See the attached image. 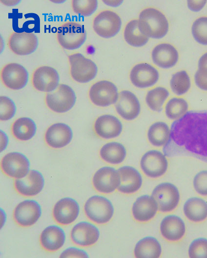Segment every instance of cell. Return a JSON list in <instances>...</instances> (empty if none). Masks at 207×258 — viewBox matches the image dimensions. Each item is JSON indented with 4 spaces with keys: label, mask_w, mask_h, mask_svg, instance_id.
Here are the masks:
<instances>
[{
    "label": "cell",
    "mask_w": 207,
    "mask_h": 258,
    "mask_svg": "<svg viewBox=\"0 0 207 258\" xmlns=\"http://www.w3.org/2000/svg\"><path fill=\"white\" fill-rule=\"evenodd\" d=\"M169 96V91L165 87L158 86L149 90L145 96L147 106L153 111L160 112Z\"/></svg>",
    "instance_id": "35"
},
{
    "label": "cell",
    "mask_w": 207,
    "mask_h": 258,
    "mask_svg": "<svg viewBox=\"0 0 207 258\" xmlns=\"http://www.w3.org/2000/svg\"><path fill=\"white\" fill-rule=\"evenodd\" d=\"M68 61L71 76L76 81L87 83L96 76L98 72L96 64L82 54L76 53L70 55Z\"/></svg>",
    "instance_id": "6"
},
{
    "label": "cell",
    "mask_w": 207,
    "mask_h": 258,
    "mask_svg": "<svg viewBox=\"0 0 207 258\" xmlns=\"http://www.w3.org/2000/svg\"><path fill=\"white\" fill-rule=\"evenodd\" d=\"M158 207L154 198L145 195L138 197L134 202L132 214L134 218L141 222H147L156 215Z\"/></svg>",
    "instance_id": "26"
},
{
    "label": "cell",
    "mask_w": 207,
    "mask_h": 258,
    "mask_svg": "<svg viewBox=\"0 0 207 258\" xmlns=\"http://www.w3.org/2000/svg\"><path fill=\"white\" fill-rule=\"evenodd\" d=\"M87 217L93 222L105 224L109 222L114 215L112 202L106 198L94 195L89 198L84 205Z\"/></svg>",
    "instance_id": "4"
},
{
    "label": "cell",
    "mask_w": 207,
    "mask_h": 258,
    "mask_svg": "<svg viewBox=\"0 0 207 258\" xmlns=\"http://www.w3.org/2000/svg\"><path fill=\"white\" fill-rule=\"evenodd\" d=\"M0 131L1 151H2L3 150L5 149L7 145V143H8V138L5 133L3 132L2 130H0Z\"/></svg>",
    "instance_id": "47"
},
{
    "label": "cell",
    "mask_w": 207,
    "mask_h": 258,
    "mask_svg": "<svg viewBox=\"0 0 207 258\" xmlns=\"http://www.w3.org/2000/svg\"><path fill=\"white\" fill-rule=\"evenodd\" d=\"M194 81L200 89L207 91V72L198 69L194 75Z\"/></svg>",
    "instance_id": "44"
},
{
    "label": "cell",
    "mask_w": 207,
    "mask_h": 258,
    "mask_svg": "<svg viewBox=\"0 0 207 258\" xmlns=\"http://www.w3.org/2000/svg\"><path fill=\"white\" fill-rule=\"evenodd\" d=\"M65 241V234L63 230L56 225L46 227L40 236L41 246L50 252L59 250L64 245Z\"/></svg>",
    "instance_id": "28"
},
{
    "label": "cell",
    "mask_w": 207,
    "mask_h": 258,
    "mask_svg": "<svg viewBox=\"0 0 207 258\" xmlns=\"http://www.w3.org/2000/svg\"><path fill=\"white\" fill-rule=\"evenodd\" d=\"M0 77L6 87L13 90H19L27 84L28 73L21 65L17 63H9L1 68Z\"/></svg>",
    "instance_id": "13"
},
{
    "label": "cell",
    "mask_w": 207,
    "mask_h": 258,
    "mask_svg": "<svg viewBox=\"0 0 207 258\" xmlns=\"http://www.w3.org/2000/svg\"><path fill=\"white\" fill-rule=\"evenodd\" d=\"M156 202L158 210L169 212L174 210L180 201L179 190L173 184L165 182L157 185L151 196Z\"/></svg>",
    "instance_id": "7"
},
{
    "label": "cell",
    "mask_w": 207,
    "mask_h": 258,
    "mask_svg": "<svg viewBox=\"0 0 207 258\" xmlns=\"http://www.w3.org/2000/svg\"><path fill=\"white\" fill-rule=\"evenodd\" d=\"M73 138L71 127L64 123H56L51 125L45 134V140L48 146L53 148H61L67 145Z\"/></svg>",
    "instance_id": "23"
},
{
    "label": "cell",
    "mask_w": 207,
    "mask_h": 258,
    "mask_svg": "<svg viewBox=\"0 0 207 258\" xmlns=\"http://www.w3.org/2000/svg\"><path fill=\"white\" fill-rule=\"evenodd\" d=\"M170 135V128L164 121H156L149 127L147 138L149 143L155 147L164 146L168 142Z\"/></svg>",
    "instance_id": "32"
},
{
    "label": "cell",
    "mask_w": 207,
    "mask_h": 258,
    "mask_svg": "<svg viewBox=\"0 0 207 258\" xmlns=\"http://www.w3.org/2000/svg\"><path fill=\"white\" fill-rule=\"evenodd\" d=\"M94 129L99 137L106 139L116 138L122 133L123 123L117 117L105 114L99 116L95 121Z\"/></svg>",
    "instance_id": "21"
},
{
    "label": "cell",
    "mask_w": 207,
    "mask_h": 258,
    "mask_svg": "<svg viewBox=\"0 0 207 258\" xmlns=\"http://www.w3.org/2000/svg\"><path fill=\"white\" fill-rule=\"evenodd\" d=\"M59 75L57 70L49 66H41L36 68L32 77L33 87L37 90L51 92L59 86Z\"/></svg>",
    "instance_id": "14"
},
{
    "label": "cell",
    "mask_w": 207,
    "mask_h": 258,
    "mask_svg": "<svg viewBox=\"0 0 207 258\" xmlns=\"http://www.w3.org/2000/svg\"><path fill=\"white\" fill-rule=\"evenodd\" d=\"M41 215L40 204L34 200L26 199L21 202L14 211V218L18 224L29 227L34 224Z\"/></svg>",
    "instance_id": "16"
},
{
    "label": "cell",
    "mask_w": 207,
    "mask_h": 258,
    "mask_svg": "<svg viewBox=\"0 0 207 258\" xmlns=\"http://www.w3.org/2000/svg\"><path fill=\"white\" fill-rule=\"evenodd\" d=\"M140 167L144 174L150 178L163 176L168 168V161L164 153L157 150H148L142 156Z\"/></svg>",
    "instance_id": "9"
},
{
    "label": "cell",
    "mask_w": 207,
    "mask_h": 258,
    "mask_svg": "<svg viewBox=\"0 0 207 258\" xmlns=\"http://www.w3.org/2000/svg\"><path fill=\"white\" fill-rule=\"evenodd\" d=\"M139 27L144 35L153 39H161L168 31V22L160 11L153 8L141 11L139 17Z\"/></svg>",
    "instance_id": "2"
},
{
    "label": "cell",
    "mask_w": 207,
    "mask_h": 258,
    "mask_svg": "<svg viewBox=\"0 0 207 258\" xmlns=\"http://www.w3.org/2000/svg\"><path fill=\"white\" fill-rule=\"evenodd\" d=\"M98 7L97 0H72V7L74 12L84 17L91 15Z\"/></svg>",
    "instance_id": "39"
},
{
    "label": "cell",
    "mask_w": 207,
    "mask_h": 258,
    "mask_svg": "<svg viewBox=\"0 0 207 258\" xmlns=\"http://www.w3.org/2000/svg\"><path fill=\"white\" fill-rule=\"evenodd\" d=\"M191 32L197 42L207 45V17L197 19L192 24Z\"/></svg>",
    "instance_id": "38"
},
{
    "label": "cell",
    "mask_w": 207,
    "mask_h": 258,
    "mask_svg": "<svg viewBox=\"0 0 207 258\" xmlns=\"http://www.w3.org/2000/svg\"><path fill=\"white\" fill-rule=\"evenodd\" d=\"M37 126L34 121L27 117L20 118L13 123L12 131L14 136L19 140L26 141L35 135Z\"/></svg>",
    "instance_id": "33"
},
{
    "label": "cell",
    "mask_w": 207,
    "mask_h": 258,
    "mask_svg": "<svg viewBox=\"0 0 207 258\" xmlns=\"http://www.w3.org/2000/svg\"><path fill=\"white\" fill-rule=\"evenodd\" d=\"M171 91L177 96H182L189 90L191 86L190 79L187 73L181 70L173 74L170 80Z\"/></svg>",
    "instance_id": "37"
},
{
    "label": "cell",
    "mask_w": 207,
    "mask_h": 258,
    "mask_svg": "<svg viewBox=\"0 0 207 258\" xmlns=\"http://www.w3.org/2000/svg\"><path fill=\"white\" fill-rule=\"evenodd\" d=\"M178 59L177 49L169 43H160L156 45L152 51V59L154 63L162 68L172 67L177 63Z\"/></svg>",
    "instance_id": "27"
},
{
    "label": "cell",
    "mask_w": 207,
    "mask_h": 258,
    "mask_svg": "<svg viewBox=\"0 0 207 258\" xmlns=\"http://www.w3.org/2000/svg\"><path fill=\"white\" fill-rule=\"evenodd\" d=\"M198 69L207 72V52L204 54L199 59Z\"/></svg>",
    "instance_id": "46"
},
{
    "label": "cell",
    "mask_w": 207,
    "mask_h": 258,
    "mask_svg": "<svg viewBox=\"0 0 207 258\" xmlns=\"http://www.w3.org/2000/svg\"><path fill=\"white\" fill-rule=\"evenodd\" d=\"M131 83L136 87L146 88L155 85L159 80V74L153 66L147 63L135 65L130 73Z\"/></svg>",
    "instance_id": "18"
},
{
    "label": "cell",
    "mask_w": 207,
    "mask_h": 258,
    "mask_svg": "<svg viewBox=\"0 0 207 258\" xmlns=\"http://www.w3.org/2000/svg\"><path fill=\"white\" fill-rule=\"evenodd\" d=\"M193 187L196 192L203 196H207V170L198 172L194 177Z\"/></svg>",
    "instance_id": "42"
},
{
    "label": "cell",
    "mask_w": 207,
    "mask_h": 258,
    "mask_svg": "<svg viewBox=\"0 0 207 258\" xmlns=\"http://www.w3.org/2000/svg\"><path fill=\"white\" fill-rule=\"evenodd\" d=\"M188 104L182 98L173 97L166 102L165 111L167 118L176 120L183 116L188 111Z\"/></svg>",
    "instance_id": "36"
},
{
    "label": "cell",
    "mask_w": 207,
    "mask_h": 258,
    "mask_svg": "<svg viewBox=\"0 0 207 258\" xmlns=\"http://www.w3.org/2000/svg\"><path fill=\"white\" fill-rule=\"evenodd\" d=\"M134 253L136 258H157L161 255L162 247L155 238L148 236L137 242Z\"/></svg>",
    "instance_id": "31"
},
{
    "label": "cell",
    "mask_w": 207,
    "mask_h": 258,
    "mask_svg": "<svg viewBox=\"0 0 207 258\" xmlns=\"http://www.w3.org/2000/svg\"><path fill=\"white\" fill-rule=\"evenodd\" d=\"M122 20L115 12L110 10L98 13L93 21L95 32L100 37L109 38L115 36L120 31Z\"/></svg>",
    "instance_id": "10"
},
{
    "label": "cell",
    "mask_w": 207,
    "mask_h": 258,
    "mask_svg": "<svg viewBox=\"0 0 207 258\" xmlns=\"http://www.w3.org/2000/svg\"><path fill=\"white\" fill-rule=\"evenodd\" d=\"M80 206L76 200L71 198H64L55 204L53 216L56 221L61 225H68L78 218Z\"/></svg>",
    "instance_id": "20"
},
{
    "label": "cell",
    "mask_w": 207,
    "mask_h": 258,
    "mask_svg": "<svg viewBox=\"0 0 207 258\" xmlns=\"http://www.w3.org/2000/svg\"><path fill=\"white\" fill-rule=\"evenodd\" d=\"M94 188L99 192L109 194L118 189L120 176L118 170L111 166H104L98 169L92 179Z\"/></svg>",
    "instance_id": "12"
},
{
    "label": "cell",
    "mask_w": 207,
    "mask_h": 258,
    "mask_svg": "<svg viewBox=\"0 0 207 258\" xmlns=\"http://www.w3.org/2000/svg\"><path fill=\"white\" fill-rule=\"evenodd\" d=\"M60 257L88 258L89 256L87 252L77 247H71L64 250L62 253Z\"/></svg>",
    "instance_id": "43"
},
{
    "label": "cell",
    "mask_w": 207,
    "mask_h": 258,
    "mask_svg": "<svg viewBox=\"0 0 207 258\" xmlns=\"http://www.w3.org/2000/svg\"><path fill=\"white\" fill-rule=\"evenodd\" d=\"M206 3V0H188L187 1L188 8L193 12L200 11Z\"/></svg>",
    "instance_id": "45"
},
{
    "label": "cell",
    "mask_w": 207,
    "mask_h": 258,
    "mask_svg": "<svg viewBox=\"0 0 207 258\" xmlns=\"http://www.w3.org/2000/svg\"><path fill=\"white\" fill-rule=\"evenodd\" d=\"M16 112L14 102L9 97L1 96L0 97V119L6 121L13 118Z\"/></svg>",
    "instance_id": "40"
},
{
    "label": "cell",
    "mask_w": 207,
    "mask_h": 258,
    "mask_svg": "<svg viewBox=\"0 0 207 258\" xmlns=\"http://www.w3.org/2000/svg\"><path fill=\"white\" fill-rule=\"evenodd\" d=\"M30 163L23 154L12 152L5 155L1 161V168L7 176L21 179L26 176L30 171Z\"/></svg>",
    "instance_id": "11"
},
{
    "label": "cell",
    "mask_w": 207,
    "mask_h": 258,
    "mask_svg": "<svg viewBox=\"0 0 207 258\" xmlns=\"http://www.w3.org/2000/svg\"><path fill=\"white\" fill-rule=\"evenodd\" d=\"M100 156L105 162L113 165L122 163L126 156L124 145L117 141H110L104 144L100 149Z\"/></svg>",
    "instance_id": "30"
},
{
    "label": "cell",
    "mask_w": 207,
    "mask_h": 258,
    "mask_svg": "<svg viewBox=\"0 0 207 258\" xmlns=\"http://www.w3.org/2000/svg\"><path fill=\"white\" fill-rule=\"evenodd\" d=\"M124 35L127 43L134 47L143 46L149 40V37L140 31L137 20H132L126 24Z\"/></svg>",
    "instance_id": "34"
},
{
    "label": "cell",
    "mask_w": 207,
    "mask_h": 258,
    "mask_svg": "<svg viewBox=\"0 0 207 258\" xmlns=\"http://www.w3.org/2000/svg\"><path fill=\"white\" fill-rule=\"evenodd\" d=\"M100 235L99 229L87 221H81L75 224L71 231V238L76 245L82 247L90 246L95 244Z\"/></svg>",
    "instance_id": "19"
},
{
    "label": "cell",
    "mask_w": 207,
    "mask_h": 258,
    "mask_svg": "<svg viewBox=\"0 0 207 258\" xmlns=\"http://www.w3.org/2000/svg\"><path fill=\"white\" fill-rule=\"evenodd\" d=\"M183 211L189 220L194 222L203 221L207 218V202L201 198H190L185 202Z\"/></svg>",
    "instance_id": "29"
},
{
    "label": "cell",
    "mask_w": 207,
    "mask_h": 258,
    "mask_svg": "<svg viewBox=\"0 0 207 258\" xmlns=\"http://www.w3.org/2000/svg\"><path fill=\"white\" fill-rule=\"evenodd\" d=\"M188 255L190 258H207V239H194L189 245Z\"/></svg>",
    "instance_id": "41"
},
{
    "label": "cell",
    "mask_w": 207,
    "mask_h": 258,
    "mask_svg": "<svg viewBox=\"0 0 207 258\" xmlns=\"http://www.w3.org/2000/svg\"><path fill=\"white\" fill-rule=\"evenodd\" d=\"M7 45L10 50L18 55L30 54L35 51L38 46L36 35L31 32H13L9 36Z\"/></svg>",
    "instance_id": "15"
},
{
    "label": "cell",
    "mask_w": 207,
    "mask_h": 258,
    "mask_svg": "<svg viewBox=\"0 0 207 258\" xmlns=\"http://www.w3.org/2000/svg\"><path fill=\"white\" fill-rule=\"evenodd\" d=\"M115 106L118 115L127 121L136 119L141 112V104L138 98L128 90L120 92Z\"/></svg>",
    "instance_id": "17"
},
{
    "label": "cell",
    "mask_w": 207,
    "mask_h": 258,
    "mask_svg": "<svg viewBox=\"0 0 207 258\" xmlns=\"http://www.w3.org/2000/svg\"><path fill=\"white\" fill-rule=\"evenodd\" d=\"M56 38L59 43L68 50L80 47L86 39V32L83 25L74 21H66L57 29Z\"/></svg>",
    "instance_id": "3"
},
{
    "label": "cell",
    "mask_w": 207,
    "mask_h": 258,
    "mask_svg": "<svg viewBox=\"0 0 207 258\" xmlns=\"http://www.w3.org/2000/svg\"><path fill=\"white\" fill-rule=\"evenodd\" d=\"M45 100L47 106L50 110L62 113L68 111L74 106L76 96L70 86L61 84L55 90L46 95Z\"/></svg>",
    "instance_id": "5"
},
{
    "label": "cell",
    "mask_w": 207,
    "mask_h": 258,
    "mask_svg": "<svg viewBox=\"0 0 207 258\" xmlns=\"http://www.w3.org/2000/svg\"><path fill=\"white\" fill-rule=\"evenodd\" d=\"M163 153L168 157L185 155L207 162V110L187 111L170 126Z\"/></svg>",
    "instance_id": "1"
},
{
    "label": "cell",
    "mask_w": 207,
    "mask_h": 258,
    "mask_svg": "<svg viewBox=\"0 0 207 258\" xmlns=\"http://www.w3.org/2000/svg\"><path fill=\"white\" fill-rule=\"evenodd\" d=\"M44 180L41 172L36 170H30L23 178L16 179L14 186L21 195L31 197L38 195L42 190Z\"/></svg>",
    "instance_id": "22"
},
{
    "label": "cell",
    "mask_w": 207,
    "mask_h": 258,
    "mask_svg": "<svg viewBox=\"0 0 207 258\" xmlns=\"http://www.w3.org/2000/svg\"><path fill=\"white\" fill-rule=\"evenodd\" d=\"M118 171L120 176V183L118 188L119 192L130 194L137 192L141 188L143 178L137 169L130 166H123Z\"/></svg>",
    "instance_id": "24"
},
{
    "label": "cell",
    "mask_w": 207,
    "mask_h": 258,
    "mask_svg": "<svg viewBox=\"0 0 207 258\" xmlns=\"http://www.w3.org/2000/svg\"><path fill=\"white\" fill-rule=\"evenodd\" d=\"M91 101L99 107H107L115 104L119 95L118 88L111 81L103 80L94 83L89 91Z\"/></svg>",
    "instance_id": "8"
},
{
    "label": "cell",
    "mask_w": 207,
    "mask_h": 258,
    "mask_svg": "<svg viewBox=\"0 0 207 258\" xmlns=\"http://www.w3.org/2000/svg\"><path fill=\"white\" fill-rule=\"evenodd\" d=\"M186 231L183 220L178 216L169 215L166 216L160 223V232L166 240L175 242L181 240Z\"/></svg>",
    "instance_id": "25"
}]
</instances>
